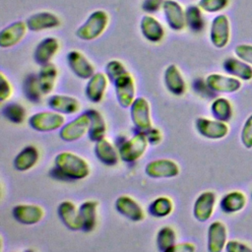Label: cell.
<instances>
[{
	"instance_id": "6da1fadb",
	"label": "cell",
	"mask_w": 252,
	"mask_h": 252,
	"mask_svg": "<svg viewBox=\"0 0 252 252\" xmlns=\"http://www.w3.org/2000/svg\"><path fill=\"white\" fill-rule=\"evenodd\" d=\"M55 166L63 176L73 180L84 179L90 174L89 163L81 157L70 152L58 154L55 158Z\"/></svg>"
},
{
	"instance_id": "7a4b0ae2",
	"label": "cell",
	"mask_w": 252,
	"mask_h": 252,
	"mask_svg": "<svg viewBox=\"0 0 252 252\" xmlns=\"http://www.w3.org/2000/svg\"><path fill=\"white\" fill-rule=\"evenodd\" d=\"M108 24V15L102 10L94 11L87 21L77 30L76 35L83 40L97 38L105 31Z\"/></svg>"
},
{
	"instance_id": "3957f363",
	"label": "cell",
	"mask_w": 252,
	"mask_h": 252,
	"mask_svg": "<svg viewBox=\"0 0 252 252\" xmlns=\"http://www.w3.org/2000/svg\"><path fill=\"white\" fill-rule=\"evenodd\" d=\"M148 144L149 141L147 139L146 133L140 131L131 139L122 143L118 151L119 158L126 162L136 161L144 155Z\"/></svg>"
},
{
	"instance_id": "277c9868",
	"label": "cell",
	"mask_w": 252,
	"mask_h": 252,
	"mask_svg": "<svg viewBox=\"0 0 252 252\" xmlns=\"http://www.w3.org/2000/svg\"><path fill=\"white\" fill-rule=\"evenodd\" d=\"M64 116L56 111H40L29 119L30 126L39 132H50L59 129L64 124Z\"/></svg>"
},
{
	"instance_id": "5b68a950",
	"label": "cell",
	"mask_w": 252,
	"mask_h": 252,
	"mask_svg": "<svg viewBox=\"0 0 252 252\" xmlns=\"http://www.w3.org/2000/svg\"><path fill=\"white\" fill-rule=\"evenodd\" d=\"M90 115L88 111L80 114L78 117L61 127L59 136L65 142H74L81 139L90 128Z\"/></svg>"
},
{
	"instance_id": "8992f818",
	"label": "cell",
	"mask_w": 252,
	"mask_h": 252,
	"mask_svg": "<svg viewBox=\"0 0 252 252\" xmlns=\"http://www.w3.org/2000/svg\"><path fill=\"white\" fill-rule=\"evenodd\" d=\"M113 84L119 105L123 108L130 107L135 100V83L132 76L126 72L117 78Z\"/></svg>"
},
{
	"instance_id": "52a82bcc",
	"label": "cell",
	"mask_w": 252,
	"mask_h": 252,
	"mask_svg": "<svg viewBox=\"0 0 252 252\" xmlns=\"http://www.w3.org/2000/svg\"><path fill=\"white\" fill-rule=\"evenodd\" d=\"M230 37V25L228 18L223 15H218L211 24L210 39L217 48H223L227 45Z\"/></svg>"
},
{
	"instance_id": "ba28073f",
	"label": "cell",
	"mask_w": 252,
	"mask_h": 252,
	"mask_svg": "<svg viewBox=\"0 0 252 252\" xmlns=\"http://www.w3.org/2000/svg\"><path fill=\"white\" fill-rule=\"evenodd\" d=\"M130 115L133 124L142 132L152 128L150 104L145 97H137L130 106Z\"/></svg>"
},
{
	"instance_id": "9c48e42d",
	"label": "cell",
	"mask_w": 252,
	"mask_h": 252,
	"mask_svg": "<svg viewBox=\"0 0 252 252\" xmlns=\"http://www.w3.org/2000/svg\"><path fill=\"white\" fill-rule=\"evenodd\" d=\"M178 164L168 158H158L147 163L145 172L152 178H171L179 174Z\"/></svg>"
},
{
	"instance_id": "30bf717a",
	"label": "cell",
	"mask_w": 252,
	"mask_h": 252,
	"mask_svg": "<svg viewBox=\"0 0 252 252\" xmlns=\"http://www.w3.org/2000/svg\"><path fill=\"white\" fill-rule=\"evenodd\" d=\"M196 129L198 133L208 139L219 140L225 137L228 133V127L225 122L218 119H208L204 117L197 118Z\"/></svg>"
},
{
	"instance_id": "8fae6325",
	"label": "cell",
	"mask_w": 252,
	"mask_h": 252,
	"mask_svg": "<svg viewBox=\"0 0 252 252\" xmlns=\"http://www.w3.org/2000/svg\"><path fill=\"white\" fill-rule=\"evenodd\" d=\"M12 215L18 222L31 225L35 224L42 220L44 216V211L41 207L36 205L20 204L13 208Z\"/></svg>"
},
{
	"instance_id": "7c38bea8",
	"label": "cell",
	"mask_w": 252,
	"mask_h": 252,
	"mask_svg": "<svg viewBox=\"0 0 252 252\" xmlns=\"http://www.w3.org/2000/svg\"><path fill=\"white\" fill-rule=\"evenodd\" d=\"M206 86L216 93L231 94L237 92L241 88V82L234 77L211 74L206 78Z\"/></svg>"
},
{
	"instance_id": "4fadbf2b",
	"label": "cell",
	"mask_w": 252,
	"mask_h": 252,
	"mask_svg": "<svg viewBox=\"0 0 252 252\" xmlns=\"http://www.w3.org/2000/svg\"><path fill=\"white\" fill-rule=\"evenodd\" d=\"M215 203L216 195L214 192L205 191L201 193L196 199L193 206L194 218L201 222L208 220L213 215Z\"/></svg>"
},
{
	"instance_id": "5bb4252c",
	"label": "cell",
	"mask_w": 252,
	"mask_h": 252,
	"mask_svg": "<svg viewBox=\"0 0 252 252\" xmlns=\"http://www.w3.org/2000/svg\"><path fill=\"white\" fill-rule=\"evenodd\" d=\"M67 61L72 72L81 79H90L94 74V66L80 51H70L67 55Z\"/></svg>"
},
{
	"instance_id": "9a60e30c",
	"label": "cell",
	"mask_w": 252,
	"mask_h": 252,
	"mask_svg": "<svg viewBox=\"0 0 252 252\" xmlns=\"http://www.w3.org/2000/svg\"><path fill=\"white\" fill-rule=\"evenodd\" d=\"M116 211L132 221H140L144 219V212L141 206L130 196L122 195L115 201Z\"/></svg>"
},
{
	"instance_id": "2e32d148",
	"label": "cell",
	"mask_w": 252,
	"mask_h": 252,
	"mask_svg": "<svg viewBox=\"0 0 252 252\" xmlns=\"http://www.w3.org/2000/svg\"><path fill=\"white\" fill-rule=\"evenodd\" d=\"M27 24L22 21L12 23L0 32V46L2 48L12 47L22 40L27 32Z\"/></svg>"
},
{
	"instance_id": "e0dca14e",
	"label": "cell",
	"mask_w": 252,
	"mask_h": 252,
	"mask_svg": "<svg viewBox=\"0 0 252 252\" xmlns=\"http://www.w3.org/2000/svg\"><path fill=\"white\" fill-rule=\"evenodd\" d=\"M57 214L63 224L71 230H82L79 209L70 201H63L57 208Z\"/></svg>"
},
{
	"instance_id": "ac0fdd59",
	"label": "cell",
	"mask_w": 252,
	"mask_h": 252,
	"mask_svg": "<svg viewBox=\"0 0 252 252\" xmlns=\"http://www.w3.org/2000/svg\"><path fill=\"white\" fill-rule=\"evenodd\" d=\"M165 20L174 31H181L186 25L185 12L182 7L173 0H166L162 4Z\"/></svg>"
},
{
	"instance_id": "d6986e66",
	"label": "cell",
	"mask_w": 252,
	"mask_h": 252,
	"mask_svg": "<svg viewBox=\"0 0 252 252\" xmlns=\"http://www.w3.org/2000/svg\"><path fill=\"white\" fill-rule=\"evenodd\" d=\"M208 250L220 252L226 244V227L221 221H214L208 229Z\"/></svg>"
},
{
	"instance_id": "ffe728a7",
	"label": "cell",
	"mask_w": 252,
	"mask_h": 252,
	"mask_svg": "<svg viewBox=\"0 0 252 252\" xmlns=\"http://www.w3.org/2000/svg\"><path fill=\"white\" fill-rule=\"evenodd\" d=\"M107 76L102 73H94L90 79L86 87V96L92 102H99L105 93L107 87Z\"/></svg>"
},
{
	"instance_id": "44dd1931",
	"label": "cell",
	"mask_w": 252,
	"mask_h": 252,
	"mask_svg": "<svg viewBox=\"0 0 252 252\" xmlns=\"http://www.w3.org/2000/svg\"><path fill=\"white\" fill-rule=\"evenodd\" d=\"M164 84L168 92L174 95H182L186 90V84L176 65L170 64L164 72Z\"/></svg>"
},
{
	"instance_id": "7402d4cb",
	"label": "cell",
	"mask_w": 252,
	"mask_h": 252,
	"mask_svg": "<svg viewBox=\"0 0 252 252\" xmlns=\"http://www.w3.org/2000/svg\"><path fill=\"white\" fill-rule=\"evenodd\" d=\"M48 106L61 114H73L80 109V101L74 96L54 94L48 98Z\"/></svg>"
},
{
	"instance_id": "603a6c76",
	"label": "cell",
	"mask_w": 252,
	"mask_h": 252,
	"mask_svg": "<svg viewBox=\"0 0 252 252\" xmlns=\"http://www.w3.org/2000/svg\"><path fill=\"white\" fill-rule=\"evenodd\" d=\"M26 24L28 30L38 32L58 27L60 25V21L56 15L50 12H40L29 17Z\"/></svg>"
},
{
	"instance_id": "cb8c5ba5",
	"label": "cell",
	"mask_w": 252,
	"mask_h": 252,
	"mask_svg": "<svg viewBox=\"0 0 252 252\" xmlns=\"http://www.w3.org/2000/svg\"><path fill=\"white\" fill-rule=\"evenodd\" d=\"M59 49V42L54 37L43 38L36 46L33 56L37 64L44 65L49 63L51 58L57 53Z\"/></svg>"
},
{
	"instance_id": "d4e9b609",
	"label": "cell",
	"mask_w": 252,
	"mask_h": 252,
	"mask_svg": "<svg viewBox=\"0 0 252 252\" xmlns=\"http://www.w3.org/2000/svg\"><path fill=\"white\" fill-rule=\"evenodd\" d=\"M97 202L85 201L79 207V215L82 224V230L85 232L92 231L96 223Z\"/></svg>"
},
{
	"instance_id": "484cf974",
	"label": "cell",
	"mask_w": 252,
	"mask_h": 252,
	"mask_svg": "<svg viewBox=\"0 0 252 252\" xmlns=\"http://www.w3.org/2000/svg\"><path fill=\"white\" fill-rule=\"evenodd\" d=\"M94 155L96 158L103 164L113 166L118 162V153L106 139L95 142Z\"/></svg>"
},
{
	"instance_id": "4316f807",
	"label": "cell",
	"mask_w": 252,
	"mask_h": 252,
	"mask_svg": "<svg viewBox=\"0 0 252 252\" xmlns=\"http://www.w3.org/2000/svg\"><path fill=\"white\" fill-rule=\"evenodd\" d=\"M223 69L226 73L243 81L252 79V66L241 59L227 58L223 62Z\"/></svg>"
},
{
	"instance_id": "83f0119b",
	"label": "cell",
	"mask_w": 252,
	"mask_h": 252,
	"mask_svg": "<svg viewBox=\"0 0 252 252\" xmlns=\"http://www.w3.org/2000/svg\"><path fill=\"white\" fill-rule=\"evenodd\" d=\"M141 31L143 35L152 42H158L164 35V31L160 23L152 16H145L141 21Z\"/></svg>"
},
{
	"instance_id": "f1b7e54d",
	"label": "cell",
	"mask_w": 252,
	"mask_h": 252,
	"mask_svg": "<svg viewBox=\"0 0 252 252\" xmlns=\"http://www.w3.org/2000/svg\"><path fill=\"white\" fill-rule=\"evenodd\" d=\"M38 160V151L33 146L24 148L14 159V167L18 171H27L33 167Z\"/></svg>"
},
{
	"instance_id": "f546056e",
	"label": "cell",
	"mask_w": 252,
	"mask_h": 252,
	"mask_svg": "<svg viewBox=\"0 0 252 252\" xmlns=\"http://www.w3.org/2000/svg\"><path fill=\"white\" fill-rule=\"evenodd\" d=\"M246 204V197L240 191H232L225 194L220 203V209L225 214H232L241 211Z\"/></svg>"
},
{
	"instance_id": "4dcf8cb0",
	"label": "cell",
	"mask_w": 252,
	"mask_h": 252,
	"mask_svg": "<svg viewBox=\"0 0 252 252\" xmlns=\"http://www.w3.org/2000/svg\"><path fill=\"white\" fill-rule=\"evenodd\" d=\"M37 77L42 94H48L52 92L55 86L57 78V68L52 63H46L44 65H41V69Z\"/></svg>"
},
{
	"instance_id": "1f68e13d",
	"label": "cell",
	"mask_w": 252,
	"mask_h": 252,
	"mask_svg": "<svg viewBox=\"0 0 252 252\" xmlns=\"http://www.w3.org/2000/svg\"><path fill=\"white\" fill-rule=\"evenodd\" d=\"M88 113L90 115L91 123L88 131V135L91 141L97 142L104 138L106 132V125L102 115L94 109H89Z\"/></svg>"
},
{
	"instance_id": "d6a6232c",
	"label": "cell",
	"mask_w": 252,
	"mask_h": 252,
	"mask_svg": "<svg viewBox=\"0 0 252 252\" xmlns=\"http://www.w3.org/2000/svg\"><path fill=\"white\" fill-rule=\"evenodd\" d=\"M211 111L215 119L222 122L228 121L232 116V106L224 97H219L215 99L211 105Z\"/></svg>"
},
{
	"instance_id": "836d02e7",
	"label": "cell",
	"mask_w": 252,
	"mask_h": 252,
	"mask_svg": "<svg viewBox=\"0 0 252 252\" xmlns=\"http://www.w3.org/2000/svg\"><path fill=\"white\" fill-rule=\"evenodd\" d=\"M23 92L30 101L34 103L38 102L41 98V94H43L39 87L38 77L33 74L28 76L23 84Z\"/></svg>"
},
{
	"instance_id": "e575fe53",
	"label": "cell",
	"mask_w": 252,
	"mask_h": 252,
	"mask_svg": "<svg viewBox=\"0 0 252 252\" xmlns=\"http://www.w3.org/2000/svg\"><path fill=\"white\" fill-rule=\"evenodd\" d=\"M173 210L172 201L168 197H158L149 206V213L156 218H164Z\"/></svg>"
},
{
	"instance_id": "d590c367",
	"label": "cell",
	"mask_w": 252,
	"mask_h": 252,
	"mask_svg": "<svg viewBox=\"0 0 252 252\" xmlns=\"http://www.w3.org/2000/svg\"><path fill=\"white\" fill-rule=\"evenodd\" d=\"M175 231L170 226H162L157 234V246L159 251H171L175 245Z\"/></svg>"
},
{
	"instance_id": "8d00e7d4",
	"label": "cell",
	"mask_w": 252,
	"mask_h": 252,
	"mask_svg": "<svg viewBox=\"0 0 252 252\" xmlns=\"http://www.w3.org/2000/svg\"><path fill=\"white\" fill-rule=\"evenodd\" d=\"M185 19L188 27L195 32H200L204 28V19L201 13V8L190 6L185 11Z\"/></svg>"
},
{
	"instance_id": "74e56055",
	"label": "cell",
	"mask_w": 252,
	"mask_h": 252,
	"mask_svg": "<svg viewBox=\"0 0 252 252\" xmlns=\"http://www.w3.org/2000/svg\"><path fill=\"white\" fill-rule=\"evenodd\" d=\"M3 115L13 123H22L26 117L25 108L16 102H12L7 104L3 108Z\"/></svg>"
},
{
	"instance_id": "f35d334b",
	"label": "cell",
	"mask_w": 252,
	"mask_h": 252,
	"mask_svg": "<svg viewBox=\"0 0 252 252\" xmlns=\"http://www.w3.org/2000/svg\"><path fill=\"white\" fill-rule=\"evenodd\" d=\"M105 72L107 78L113 83L117 78L126 73V69L123 64L118 60H111L107 63L105 67Z\"/></svg>"
},
{
	"instance_id": "ab89813d",
	"label": "cell",
	"mask_w": 252,
	"mask_h": 252,
	"mask_svg": "<svg viewBox=\"0 0 252 252\" xmlns=\"http://www.w3.org/2000/svg\"><path fill=\"white\" fill-rule=\"evenodd\" d=\"M228 4V0H200L199 7L208 13H217L223 10Z\"/></svg>"
},
{
	"instance_id": "60d3db41",
	"label": "cell",
	"mask_w": 252,
	"mask_h": 252,
	"mask_svg": "<svg viewBox=\"0 0 252 252\" xmlns=\"http://www.w3.org/2000/svg\"><path fill=\"white\" fill-rule=\"evenodd\" d=\"M240 139L246 149H252V114L245 120L242 126Z\"/></svg>"
},
{
	"instance_id": "b9f144b4",
	"label": "cell",
	"mask_w": 252,
	"mask_h": 252,
	"mask_svg": "<svg viewBox=\"0 0 252 252\" xmlns=\"http://www.w3.org/2000/svg\"><path fill=\"white\" fill-rule=\"evenodd\" d=\"M234 52L239 59L252 65V45L251 44H238L235 46Z\"/></svg>"
},
{
	"instance_id": "7bdbcfd3",
	"label": "cell",
	"mask_w": 252,
	"mask_h": 252,
	"mask_svg": "<svg viewBox=\"0 0 252 252\" xmlns=\"http://www.w3.org/2000/svg\"><path fill=\"white\" fill-rule=\"evenodd\" d=\"M12 94V87L10 82L4 76L3 73L0 75V101L4 102Z\"/></svg>"
},
{
	"instance_id": "ee69618b",
	"label": "cell",
	"mask_w": 252,
	"mask_h": 252,
	"mask_svg": "<svg viewBox=\"0 0 252 252\" xmlns=\"http://www.w3.org/2000/svg\"><path fill=\"white\" fill-rule=\"evenodd\" d=\"M225 250L227 252H248L252 251V249L247 246L246 244L236 241V240H229L225 244Z\"/></svg>"
},
{
	"instance_id": "f6af8a7d",
	"label": "cell",
	"mask_w": 252,
	"mask_h": 252,
	"mask_svg": "<svg viewBox=\"0 0 252 252\" xmlns=\"http://www.w3.org/2000/svg\"><path fill=\"white\" fill-rule=\"evenodd\" d=\"M149 144L157 145L161 141V133L158 128H150L148 131L145 132Z\"/></svg>"
},
{
	"instance_id": "bcb514c9",
	"label": "cell",
	"mask_w": 252,
	"mask_h": 252,
	"mask_svg": "<svg viewBox=\"0 0 252 252\" xmlns=\"http://www.w3.org/2000/svg\"><path fill=\"white\" fill-rule=\"evenodd\" d=\"M161 4H163L162 0H145L143 3V9L147 12H155L159 9Z\"/></svg>"
},
{
	"instance_id": "7dc6e473",
	"label": "cell",
	"mask_w": 252,
	"mask_h": 252,
	"mask_svg": "<svg viewBox=\"0 0 252 252\" xmlns=\"http://www.w3.org/2000/svg\"><path fill=\"white\" fill-rule=\"evenodd\" d=\"M171 251H177V252H193L195 251V246L192 243L189 242H184V243H179L175 244Z\"/></svg>"
}]
</instances>
